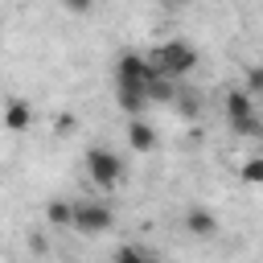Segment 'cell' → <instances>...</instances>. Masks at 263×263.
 <instances>
[{
    "label": "cell",
    "mask_w": 263,
    "mask_h": 263,
    "mask_svg": "<svg viewBox=\"0 0 263 263\" xmlns=\"http://www.w3.org/2000/svg\"><path fill=\"white\" fill-rule=\"evenodd\" d=\"M152 66H156V74H164V78H185V74H193V66H197V49H193L189 41H160V45L152 49Z\"/></svg>",
    "instance_id": "1"
},
{
    "label": "cell",
    "mask_w": 263,
    "mask_h": 263,
    "mask_svg": "<svg viewBox=\"0 0 263 263\" xmlns=\"http://www.w3.org/2000/svg\"><path fill=\"white\" fill-rule=\"evenodd\" d=\"M86 177L99 185V189H115L123 181V156L111 152V148H90L86 152Z\"/></svg>",
    "instance_id": "2"
},
{
    "label": "cell",
    "mask_w": 263,
    "mask_h": 263,
    "mask_svg": "<svg viewBox=\"0 0 263 263\" xmlns=\"http://www.w3.org/2000/svg\"><path fill=\"white\" fill-rule=\"evenodd\" d=\"M111 222H115V214L107 201H95V197L74 201V230L78 234H103V230H111Z\"/></svg>",
    "instance_id": "3"
},
{
    "label": "cell",
    "mask_w": 263,
    "mask_h": 263,
    "mask_svg": "<svg viewBox=\"0 0 263 263\" xmlns=\"http://www.w3.org/2000/svg\"><path fill=\"white\" fill-rule=\"evenodd\" d=\"M152 78H156L152 58H144V53H119V62H115V86H148Z\"/></svg>",
    "instance_id": "4"
},
{
    "label": "cell",
    "mask_w": 263,
    "mask_h": 263,
    "mask_svg": "<svg viewBox=\"0 0 263 263\" xmlns=\"http://www.w3.org/2000/svg\"><path fill=\"white\" fill-rule=\"evenodd\" d=\"M127 144H132V152H152L156 148V127L140 115H127Z\"/></svg>",
    "instance_id": "5"
},
{
    "label": "cell",
    "mask_w": 263,
    "mask_h": 263,
    "mask_svg": "<svg viewBox=\"0 0 263 263\" xmlns=\"http://www.w3.org/2000/svg\"><path fill=\"white\" fill-rule=\"evenodd\" d=\"M255 115V95L242 86V90H230L226 95V123H242Z\"/></svg>",
    "instance_id": "6"
},
{
    "label": "cell",
    "mask_w": 263,
    "mask_h": 263,
    "mask_svg": "<svg viewBox=\"0 0 263 263\" xmlns=\"http://www.w3.org/2000/svg\"><path fill=\"white\" fill-rule=\"evenodd\" d=\"M185 230H189L193 238H214V234H218V218H214L205 205H193V210L185 214Z\"/></svg>",
    "instance_id": "7"
},
{
    "label": "cell",
    "mask_w": 263,
    "mask_h": 263,
    "mask_svg": "<svg viewBox=\"0 0 263 263\" xmlns=\"http://www.w3.org/2000/svg\"><path fill=\"white\" fill-rule=\"evenodd\" d=\"M33 123V107L25 103V99H8V107H4V127L8 132H25Z\"/></svg>",
    "instance_id": "8"
},
{
    "label": "cell",
    "mask_w": 263,
    "mask_h": 263,
    "mask_svg": "<svg viewBox=\"0 0 263 263\" xmlns=\"http://www.w3.org/2000/svg\"><path fill=\"white\" fill-rule=\"evenodd\" d=\"M45 222L53 226V230H74V201H66V197H53L49 205H45Z\"/></svg>",
    "instance_id": "9"
},
{
    "label": "cell",
    "mask_w": 263,
    "mask_h": 263,
    "mask_svg": "<svg viewBox=\"0 0 263 263\" xmlns=\"http://www.w3.org/2000/svg\"><path fill=\"white\" fill-rule=\"evenodd\" d=\"M177 78H164V74H156L152 82H148V95L156 99V103H173L177 99V86H173Z\"/></svg>",
    "instance_id": "10"
},
{
    "label": "cell",
    "mask_w": 263,
    "mask_h": 263,
    "mask_svg": "<svg viewBox=\"0 0 263 263\" xmlns=\"http://www.w3.org/2000/svg\"><path fill=\"white\" fill-rule=\"evenodd\" d=\"M238 177H242L247 185H263V156H247L242 168H238Z\"/></svg>",
    "instance_id": "11"
},
{
    "label": "cell",
    "mask_w": 263,
    "mask_h": 263,
    "mask_svg": "<svg viewBox=\"0 0 263 263\" xmlns=\"http://www.w3.org/2000/svg\"><path fill=\"white\" fill-rule=\"evenodd\" d=\"M230 132L234 136H263V115H251V119H242V123H230Z\"/></svg>",
    "instance_id": "12"
},
{
    "label": "cell",
    "mask_w": 263,
    "mask_h": 263,
    "mask_svg": "<svg viewBox=\"0 0 263 263\" xmlns=\"http://www.w3.org/2000/svg\"><path fill=\"white\" fill-rule=\"evenodd\" d=\"M247 90L263 95V66H247Z\"/></svg>",
    "instance_id": "13"
},
{
    "label": "cell",
    "mask_w": 263,
    "mask_h": 263,
    "mask_svg": "<svg viewBox=\"0 0 263 263\" xmlns=\"http://www.w3.org/2000/svg\"><path fill=\"white\" fill-rule=\"evenodd\" d=\"M140 259H144V251H140V247H119L111 263H140Z\"/></svg>",
    "instance_id": "14"
},
{
    "label": "cell",
    "mask_w": 263,
    "mask_h": 263,
    "mask_svg": "<svg viewBox=\"0 0 263 263\" xmlns=\"http://www.w3.org/2000/svg\"><path fill=\"white\" fill-rule=\"evenodd\" d=\"M62 8L74 12V16H86V12H90V0H62Z\"/></svg>",
    "instance_id": "15"
},
{
    "label": "cell",
    "mask_w": 263,
    "mask_h": 263,
    "mask_svg": "<svg viewBox=\"0 0 263 263\" xmlns=\"http://www.w3.org/2000/svg\"><path fill=\"white\" fill-rule=\"evenodd\" d=\"M140 263H164V259H156V255H144V259H140Z\"/></svg>",
    "instance_id": "16"
},
{
    "label": "cell",
    "mask_w": 263,
    "mask_h": 263,
    "mask_svg": "<svg viewBox=\"0 0 263 263\" xmlns=\"http://www.w3.org/2000/svg\"><path fill=\"white\" fill-rule=\"evenodd\" d=\"M160 4H177V0H160Z\"/></svg>",
    "instance_id": "17"
}]
</instances>
